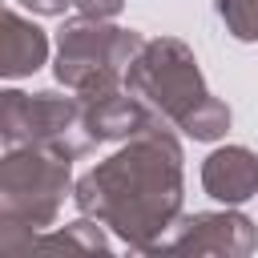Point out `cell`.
I'll return each mask as SVG.
<instances>
[{
  "label": "cell",
  "mask_w": 258,
  "mask_h": 258,
  "mask_svg": "<svg viewBox=\"0 0 258 258\" xmlns=\"http://www.w3.org/2000/svg\"><path fill=\"white\" fill-rule=\"evenodd\" d=\"M181 198V145L161 113L73 185L77 210L105 222L141 254H153V246L177 226Z\"/></svg>",
  "instance_id": "1"
},
{
  "label": "cell",
  "mask_w": 258,
  "mask_h": 258,
  "mask_svg": "<svg viewBox=\"0 0 258 258\" xmlns=\"http://www.w3.org/2000/svg\"><path fill=\"white\" fill-rule=\"evenodd\" d=\"M69 189V157L48 145H12L0 161V250L28 254L32 238L56 222Z\"/></svg>",
  "instance_id": "2"
},
{
  "label": "cell",
  "mask_w": 258,
  "mask_h": 258,
  "mask_svg": "<svg viewBox=\"0 0 258 258\" xmlns=\"http://www.w3.org/2000/svg\"><path fill=\"white\" fill-rule=\"evenodd\" d=\"M145 48V36L133 28H117L97 16L64 20L56 36V81L77 97H97L125 85V69Z\"/></svg>",
  "instance_id": "3"
},
{
  "label": "cell",
  "mask_w": 258,
  "mask_h": 258,
  "mask_svg": "<svg viewBox=\"0 0 258 258\" xmlns=\"http://www.w3.org/2000/svg\"><path fill=\"white\" fill-rule=\"evenodd\" d=\"M0 137H4V149H12V145H48L69 161L85 157L97 145L85 129V109H81L77 93L60 97V93L4 89L0 93Z\"/></svg>",
  "instance_id": "4"
},
{
  "label": "cell",
  "mask_w": 258,
  "mask_h": 258,
  "mask_svg": "<svg viewBox=\"0 0 258 258\" xmlns=\"http://www.w3.org/2000/svg\"><path fill=\"white\" fill-rule=\"evenodd\" d=\"M125 89L133 97H141L145 105H153L173 125L210 93L206 81H202L194 48L185 40H177V36L145 40V48L137 52V60L125 69Z\"/></svg>",
  "instance_id": "5"
},
{
  "label": "cell",
  "mask_w": 258,
  "mask_h": 258,
  "mask_svg": "<svg viewBox=\"0 0 258 258\" xmlns=\"http://www.w3.org/2000/svg\"><path fill=\"white\" fill-rule=\"evenodd\" d=\"M258 250V230L246 214L238 210H206L177 218V226L153 246V254H226V258H246Z\"/></svg>",
  "instance_id": "6"
},
{
  "label": "cell",
  "mask_w": 258,
  "mask_h": 258,
  "mask_svg": "<svg viewBox=\"0 0 258 258\" xmlns=\"http://www.w3.org/2000/svg\"><path fill=\"white\" fill-rule=\"evenodd\" d=\"M81 109H85V129L93 141H129L157 117V109L133 97L125 85L97 97H81Z\"/></svg>",
  "instance_id": "7"
},
{
  "label": "cell",
  "mask_w": 258,
  "mask_h": 258,
  "mask_svg": "<svg viewBox=\"0 0 258 258\" xmlns=\"http://www.w3.org/2000/svg\"><path fill=\"white\" fill-rule=\"evenodd\" d=\"M202 189L222 206H242L258 194V153L246 145L214 149L202 161Z\"/></svg>",
  "instance_id": "8"
},
{
  "label": "cell",
  "mask_w": 258,
  "mask_h": 258,
  "mask_svg": "<svg viewBox=\"0 0 258 258\" xmlns=\"http://www.w3.org/2000/svg\"><path fill=\"white\" fill-rule=\"evenodd\" d=\"M48 56V36L44 28H36L28 16H20L16 8L4 12V32H0V73L8 81L28 77L44 64Z\"/></svg>",
  "instance_id": "9"
},
{
  "label": "cell",
  "mask_w": 258,
  "mask_h": 258,
  "mask_svg": "<svg viewBox=\"0 0 258 258\" xmlns=\"http://www.w3.org/2000/svg\"><path fill=\"white\" fill-rule=\"evenodd\" d=\"M109 226L97 222V218H77V222H64L60 230H40L28 246L32 250H77V254H109Z\"/></svg>",
  "instance_id": "10"
},
{
  "label": "cell",
  "mask_w": 258,
  "mask_h": 258,
  "mask_svg": "<svg viewBox=\"0 0 258 258\" xmlns=\"http://www.w3.org/2000/svg\"><path fill=\"white\" fill-rule=\"evenodd\" d=\"M177 129H181L185 137H194V141H218V137L230 129V109H226V101H218L214 93H206V97L177 121Z\"/></svg>",
  "instance_id": "11"
},
{
  "label": "cell",
  "mask_w": 258,
  "mask_h": 258,
  "mask_svg": "<svg viewBox=\"0 0 258 258\" xmlns=\"http://www.w3.org/2000/svg\"><path fill=\"white\" fill-rule=\"evenodd\" d=\"M218 16L226 20L230 36L258 40V0H218Z\"/></svg>",
  "instance_id": "12"
},
{
  "label": "cell",
  "mask_w": 258,
  "mask_h": 258,
  "mask_svg": "<svg viewBox=\"0 0 258 258\" xmlns=\"http://www.w3.org/2000/svg\"><path fill=\"white\" fill-rule=\"evenodd\" d=\"M73 4L81 16H97V20H113L125 8V0H73Z\"/></svg>",
  "instance_id": "13"
},
{
  "label": "cell",
  "mask_w": 258,
  "mask_h": 258,
  "mask_svg": "<svg viewBox=\"0 0 258 258\" xmlns=\"http://www.w3.org/2000/svg\"><path fill=\"white\" fill-rule=\"evenodd\" d=\"M20 4H24V8H32L36 16H60L73 0H20Z\"/></svg>",
  "instance_id": "14"
}]
</instances>
